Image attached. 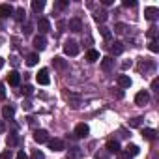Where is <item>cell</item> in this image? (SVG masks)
Masks as SVG:
<instances>
[{
    "mask_svg": "<svg viewBox=\"0 0 159 159\" xmlns=\"http://www.w3.org/2000/svg\"><path fill=\"white\" fill-rule=\"evenodd\" d=\"M64 52H66L67 56H77V54H79V43L73 41V39L66 41V43H64Z\"/></svg>",
    "mask_w": 159,
    "mask_h": 159,
    "instance_id": "6da1fadb",
    "label": "cell"
},
{
    "mask_svg": "<svg viewBox=\"0 0 159 159\" xmlns=\"http://www.w3.org/2000/svg\"><path fill=\"white\" fill-rule=\"evenodd\" d=\"M36 81H38L41 86H47V84L51 83V77H49V69H47V67L39 69V73L36 75Z\"/></svg>",
    "mask_w": 159,
    "mask_h": 159,
    "instance_id": "7a4b0ae2",
    "label": "cell"
},
{
    "mask_svg": "<svg viewBox=\"0 0 159 159\" xmlns=\"http://www.w3.org/2000/svg\"><path fill=\"white\" fill-rule=\"evenodd\" d=\"M47 144H49V148H51L52 152H62V150H64V146H66L62 139H49V140H47Z\"/></svg>",
    "mask_w": 159,
    "mask_h": 159,
    "instance_id": "3957f363",
    "label": "cell"
},
{
    "mask_svg": "<svg viewBox=\"0 0 159 159\" xmlns=\"http://www.w3.org/2000/svg\"><path fill=\"white\" fill-rule=\"evenodd\" d=\"M88 133H90V127L86 124H79L75 127V137L77 139H84V137H88Z\"/></svg>",
    "mask_w": 159,
    "mask_h": 159,
    "instance_id": "277c9868",
    "label": "cell"
},
{
    "mask_svg": "<svg viewBox=\"0 0 159 159\" xmlns=\"http://www.w3.org/2000/svg\"><path fill=\"white\" fill-rule=\"evenodd\" d=\"M34 140H36L38 144H45V142L49 140V133H47L45 129H38V131H34Z\"/></svg>",
    "mask_w": 159,
    "mask_h": 159,
    "instance_id": "5b68a950",
    "label": "cell"
},
{
    "mask_svg": "<svg viewBox=\"0 0 159 159\" xmlns=\"http://www.w3.org/2000/svg\"><path fill=\"white\" fill-rule=\"evenodd\" d=\"M67 26H69L71 32H83V21L79 19V17H73V19L67 23Z\"/></svg>",
    "mask_w": 159,
    "mask_h": 159,
    "instance_id": "8992f818",
    "label": "cell"
},
{
    "mask_svg": "<svg viewBox=\"0 0 159 159\" xmlns=\"http://www.w3.org/2000/svg\"><path fill=\"white\" fill-rule=\"evenodd\" d=\"M148 101H150V94H148L146 90H140V92L135 96V103H137V105H140V107H142V105H146Z\"/></svg>",
    "mask_w": 159,
    "mask_h": 159,
    "instance_id": "52a82bcc",
    "label": "cell"
},
{
    "mask_svg": "<svg viewBox=\"0 0 159 159\" xmlns=\"http://www.w3.org/2000/svg\"><path fill=\"white\" fill-rule=\"evenodd\" d=\"M13 6H10V4H0V19H6V17H10V15H13Z\"/></svg>",
    "mask_w": 159,
    "mask_h": 159,
    "instance_id": "ba28073f",
    "label": "cell"
},
{
    "mask_svg": "<svg viewBox=\"0 0 159 159\" xmlns=\"http://www.w3.org/2000/svg\"><path fill=\"white\" fill-rule=\"evenodd\" d=\"M157 15H159V10H157V8H153V6H150V8H146V10H144V17H146L148 21H155V19H157Z\"/></svg>",
    "mask_w": 159,
    "mask_h": 159,
    "instance_id": "9c48e42d",
    "label": "cell"
},
{
    "mask_svg": "<svg viewBox=\"0 0 159 159\" xmlns=\"http://www.w3.org/2000/svg\"><path fill=\"white\" fill-rule=\"evenodd\" d=\"M66 98H67V101H69V105L71 107H79V105H81V96H79V94H73V92H69V94H66Z\"/></svg>",
    "mask_w": 159,
    "mask_h": 159,
    "instance_id": "30bf717a",
    "label": "cell"
},
{
    "mask_svg": "<svg viewBox=\"0 0 159 159\" xmlns=\"http://www.w3.org/2000/svg\"><path fill=\"white\" fill-rule=\"evenodd\" d=\"M32 45H34L38 51H43V49L47 47V39H45L43 36H36V38H34V41H32Z\"/></svg>",
    "mask_w": 159,
    "mask_h": 159,
    "instance_id": "8fae6325",
    "label": "cell"
},
{
    "mask_svg": "<svg viewBox=\"0 0 159 159\" xmlns=\"http://www.w3.org/2000/svg\"><path fill=\"white\" fill-rule=\"evenodd\" d=\"M114 67V60H112V56H105V58H101V69L103 71H111Z\"/></svg>",
    "mask_w": 159,
    "mask_h": 159,
    "instance_id": "7c38bea8",
    "label": "cell"
},
{
    "mask_svg": "<svg viewBox=\"0 0 159 159\" xmlns=\"http://www.w3.org/2000/svg\"><path fill=\"white\" fill-rule=\"evenodd\" d=\"M8 83H10L11 86H19V83H21V75H19L17 71H10V75H8Z\"/></svg>",
    "mask_w": 159,
    "mask_h": 159,
    "instance_id": "4fadbf2b",
    "label": "cell"
},
{
    "mask_svg": "<svg viewBox=\"0 0 159 159\" xmlns=\"http://www.w3.org/2000/svg\"><path fill=\"white\" fill-rule=\"evenodd\" d=\"M116 81H118V86H120V88H129V86H131V79H129L127 75H118Z\"/></svg>",
    "mask_w": 159,
    "mask_h": 159,
    "instance_id": "5bb4252c",
    "label": "cell"
},
{
    "mask_svg": "<svg viewBox=\"0 0 159 159\" xmlns=\"http://www.w3.org/2000/svg\"><path fill=\"white\" fill-rule=\"evenodd\" d=\"M52 66H54L56 69H67V62H66L62 56H54V58H52Z\"/></svg>",
    "mask_w": 159,
    "mask_h": 159,
    "instance_id": "9a60e30c",
    "label": "cell"
},
{
    "mask_svg": "<svg viewBox=\"0 0 159 159\" xmlns=\"http://www.w3.org/2000/svg\"><path fill=\"white\" fill-rule=\"evenodd\" d=\"M13 114H15V107H13V105H6V107L2 109V118H4V120L13 118Z\"/></svg>",
    "mask_w": 159,
    "mask_h": 159,
    "instance_id": "2e32d148",
    "label": "cell"
},
{
    "mask_svg": "<svg viewBox=\"0 0 159 159\" xmlns=\"http://www.w3.org/2000/svg\"><path fill=\"white\" fill-rule=\"evenodd\" d=\"M38 30H39L41 34L49 32V30H51V23H49L47 19H39V21H38Z\"/></svg>",
    "mask_w": 159,
    "mask_h": 159,
    "instance_id": "e0dca14e",
    "label": "cell"
},
{
    "mask_svg": "<svg viewBox=\"0 0 159 159\" xmlns=\"http://www.w3.org/2000/svg\"><path fill=\"white\" fill-rule=\"evenodd\" d=\"M111 52H112L114 56L122 54V52H124V43H122V41H114V43L111 45Z\"/></svg>",
    "mask_w": 159,
    "mask_h": 159,
    "instance_id": "ac0fdd59",
    "label": "cell"
},
{
    "mask_svg": "<svg viewBox=\"0 0 159 159\" xmlns=\"http://www.w3.org/2000/svg\"><path fill=\"white\" fill-rule=\"evenodd\" d=\"M155 135H157V131L152 129V127H144V129H142V137H144L146 140H155Z\"/></svg>",
    "mask_w": 159,
    "mask_h": 159,
    "instance_id": "d6986e66",
    "label": "cell"
},
{
    "mask_svg": "<svg viewBox=\"0 0 159 159\" xmlns=\"http://www.w3.org/2000/svg\"><path fill=\"white\" fill-rule=\"evenodd\" d=\"M107 150H109L111 153H120V152H122L118 140H109V142H107Z\"/></svg>",
    "mask_w": 159,
    "mask_h": 159,
    "instance_id": "ffe728a7",
    "label": "cell"
},
{
    "mask_svg": "<svg viewBox=\"0 0 159 159\" xmlns=\"http://www.w3.org/2000/svg\"><path fill=\"white\" fill-rule=\"evenodd\" d=\"M6 144H8V148H15V146L19 144V137H17L15 133H10L8 139H6Z\"/></svg>",
    "mask_w": 159,
    "mask_h": 159,
    "instance_id": "44dd1931",
    "label": "cell"
},
{
    "mask_svg": "<svg viewBox=\"0 0 159 159\" xmlns=\"http://www.w3.org/2000/svg\"><path fill=\"white\" fill-rule=\"evenodd\" d=\"M32 10L36 13H41L45 10V2H43V0H32Z\"/></svg>",
    "mask_w": 159,
    "mask_h": 159,
    "instance_id": "7402d4cb",
    "label": "cell"
},
{
    "mask_svg": "<svg viewBox=\"0 0 159 159\" xmlns=\"http://www.w3.org/2000/svg\"><path fill=\"white\" fill-rule=\"evenodd\" d=\"M107 19H109V13H107V11H96V13H94V21H96V23H101V25H103Z\"/></svg>",
    "mask_w": 159,
    "mask_h": 159,
    "instance_id": "603a6c76",
    "label": "cell"
},
{
    "mask_svg": "<svg viewBox=\"0 0 159 159\" xmlns=\"http://www.w3.org/2000/svg\"><path fill=\"white\" fill-rule=\"evenodd\" d=\"M86 60H88V62H98V60H99V52H98L96 49H90V51L86 52Z\"/></svg>",
    "mask_w": 159,
    "mask_h": 159,
    "instance_id": "cb8c5ba5",
    "label": "cell"
},
{
    "mask_svg": "<svg viewBox=\"0 0 159 159\" xmlns=\"http://www.w3.org/2000/svg\"><path fill=\"white\" fill-rule=\"evenodd\" d=\"M38 62H39V54H38V52H30V54L26 56V64H28V66H36Z\"/></svg>",
    "mask_w": 159,
    "mask_h": 159,
    "instance_id": "d4e9b609",
    "label": "cell"
},
{
    "mask_svg": "<svg viewBox=\"0 0 159 159\" xmlns=\"http://www.w3.org/2000/svg\"><path fill=\"white\" fill-rule=\"evenodd\" d=\"M153 67H155V64H153L152 60H148V58H144V60L140 62V69H144V71H146V69H153Z\"/></svg>",
    "mask_w": 159,
    "mask_h": 159,
    "instance_id": "484cf974",
    "label": "cell"
},
{
    "mask_svg": "<svg viewBox=\"0 0 159 159\" xmlns=\"http://www.w3.org/2000/svg\"><path fill=\"white\" fill-rule=\"evenodd\" d=\"M139 152H140V148H139V146H137V144H129V146H127V148H125V153H129V155H131V157H133V155H137V153H139Z\"/></svg>",
    "mask_w": 159,
    "mask_h": 159,
    "instance_id": "4316f807",
    "label": "cell"
},
{
    "mask_svg": "<svg viewBox=\"0 0 159 159\" xmlns=\"http://www.w3.org/2000/svg\"><path fill=\"white\" fill-rule=\"evenodd\" d=\"M13 13H15V21H19V23H21V21L25 19V15H26V11H25V8H17V10H15Z\"/></svg>",
    "mask_w": 159,
    "mask_h": 159,
    "instance_id": "83f0119b",
    "label": "cell"
},
{
    "mask_svg": "<svg viewBox=\"0 0 159 159\" xmlns=\"http://www.w3.org/2000/svg\"><path fill=\"white\" fill-rule=\"evenodd\" d=\"M99 32H101V36H103V39H107V41H111V38H112V34H111V30H109L107 26H101V28H99Z\"/></svg>",
    "mask_w": 159,
    "mask_h": 159,
    "instance_id": "f1b7e54d",
    "label": "cell"
},
{
    "mask_svg": "<svg viewBox=\"0 0 159 159\" xmlns=\"http://www.w3.org/2000/svg\"><path fill=\"white\" fill-rule=\"evenodd\" d=\"M125 30H127V26H125L124 23H116V25H114V32H116V34H124Z\"/></svg>",
    "mask_w": 159,
    "mask_h": 159,
    "instance_id": "f546056e",
    "label": "cell"
},
{
    "mask_svg": "<svg viewBox=\"0 0 159 159\" xmlns=\"http://www.w3.org/2000/svg\"><path fill=\"white\" fill-rule=\"evenodd\" d=\"M140 125H142V118H140V116L129 120V127H140Z\"/></svg>",
    "mask_w": 159,
    "mask_h": 159,
    "instance_id": "4dcf8cb0",
    "label": "cell"
},
{
    "mask_svg": "<svg viewBox=\"0 0 159 159\" xmlns=\"http://www.w3.org/2000/svg\"><path fill=\"white\" fill-rule=\"evenodd\" d=\"M32 159H45V153L41 150H34L32 152Z\"/></svg>",
    "mask_w": 159,
    "mask_h": 159,
    "instance_id": "1f68e13d",
    "label": "cell"
},
{
    "mask_svg": "<svg viewBox=\"0 0 159 159\" xmlns=\"http://www.w3.org/2000/svg\"><path fill=\"white\" fill-rule=\"evenodd\" d=\"M23 32H25V36H28V34H32V23H26V25L23 26Z\"/></svg>",
    "mask_w": 159,
    "mask_h": 159,
    "instance_id": "d6a6232c",
    "label": "cell"
},
{
    "mask_svg": "<svg viewBox=\"0 0 159 159\" xmlns=\"http://www.w3.org/2000/svg\"><path fill=\"white\" fill-rule=\"evenodd\" d=\"M148 47H150V51H152V52H157V51H159V45H157V41H155V39H153V41H150V45H148Z\"/></svg>",
    "mask_w": 159,
    "mask_h": 159,
    "instance_id": "836d02e7",
    "label": "cell"
},
{
    "mask_svg": "<svg viewBox=\"0 0 159 159\" xmlns=\"http://www.w3.org/2000/svg\"><path fill=\"white\" fill-rule=\"evenodd\" d=\"M0 159H11V150H4L0 153Z\"/></svg>",
    "mask_w": 159,
    "mask_h": 159,
    "instance_id": "e575fe53",
    "label": "cell"
},
{
    "mask_svg": "<svg viewBox=\"0 0 159 159\" xmlns=\"http://www.w3.org/2000/svg\"><path fill=\"white\" fill-rule=\"evenodd\" d=\"M23 94H26V96H32V94H34V88H32L30 84H26V86L23 88Z\"/></svg>",
    "mask_w": 159,
    "mask_h": 159,
    "instance_id": "d590c367",
    "label": "cell"
},
{
    "mask_svg": "<svg viewBox=\"0 0 159 159\" xmlns=\"http://www.w3.org/2000/svg\"><path fill=\"white\" fill-rule=\"evenodd\" d=\"M32 107H34V105H32V101H30V99L23 101V109H25V111H32Z\"/></svg>",
    "mask_w": 159,
    "mask_h": 159,
    "instance_id": "8d00e7d4",
    "label": "cell"
},
{
    "mask_svg": "<svg viewBox=\"0 0 159 159\" xmlns=\"http://www.w3.org/2000/svg\"><path fill=\"white\" fill-rule=\"evenodd\" d=\"M124 6H125V8H135L137 2H135V0H124Z\"/></svg>",
    "mask_w": 159,
    "mask_h": 159,
    "instance_id": "74e56055",
    "label": "cell"
},
{
    "mask_svg": "<svg viewBox=\"0 0 159 159\" xmlns=\"http://www.w3.org/2000/svg\"><path fill=\"white\" fill-rule=\"evenodd\" d=\"M155 32H157V28H155V26H152V28L148 30V38H152V41H153V38H155Z\"/></svg>",
    "mask_w": 159,
    "mask_h": 159,
    "instance_id": "f35d334b",
    "label": "cell"
},
{
    "mask_svg": "<svg viewBox=\"0 0 159 159\" xmlns=\"http://www.w3.org/2000/svg\"><path fill=\"white\" fill-rule=\"evenodd\" d=\"M0 99H6V88L2 83H0Z\"/></svg>",
    "mask_w": 159,
    "mask_h": 159,
    "instance_id": "ab89813d",
    "label": "cell"
},
{
    "mask_svg": "<svg viewBox=\"0 0 159 159\" xmlns=\"http://www.w3.org/2000/svg\"><path fill=\"white\" fill-rule=\"evenodd\" d=\"M112 96H114L116 99H122V98H124V92H122V90H116V92L112 90Z\"/></svg>",
    "mask_w": 159,
    "mask_h": 159,
    "instance_id": "60d3db41",
    "label": "cell"
},
{
    "mask_svg": "<svg viewBox=\"0 0 159 159\" xmlns=\"http://www.w3.org/2000/svg\"><path fill=\"white\" fill-rule=\"evenodd\" d=\"M131 66H133V62H131V60H125V62L122 64V69H127V67H131Z\"/></svg>",
    "mask_w": 159,
    "mask_h": 159,
    "instance_id": "b9f144b4",
    "label": "cell"
},
{
    "mask_svg": "<svg viewBox=\"0 0 159 159\" xmlns=\"http://www.w3.org/2000/svg\"><path fill=\"white\" fill-rule=\"evenodd\" d=\"M58 8H60V10L67 8V0H60V2H58Z\"/></svg>",
    "mask_w": 159,
    "mask_h": 159,
    "instance_id": "7bdbcfd3",
    "label": "cell"
},
{
    "mask_svg": "<svg viewBox=\"0 0 159 159\" xmlns=\"http://www.w3.org/2000/svg\"><path fill=\"white\" fill-rule=\"evenodd\" d=\"M118 155H120V159H131V155H129V153H125V152H120Z\"/></svg>",
    "mask_w": 159,
    "mask_h": 159,
    "instance_id": "ee69618b",
    "label": "cell"
},
{
    "mask_svg": "<svg viewBox=\"0 0 159 159\" xmlns=\"http://www.w3.org/2000/svg\"><path fill=\"white\" fill-rule=\"evenodd\" d=\"M157 86H159V81L153 79V81H152V90H157Z\"/></svg>",
    "mask_w": 159,
    "mask_h": 159,
    "instance_id": "f6af8a7d",
    "label": "cell"
},
{
    "mask_svg": "<svg viewBox=\"0 0 159 159\" xmlns=\"http://www.w3.org/2000/svg\"><path fill=\"white\" fill-rule=\"evenodd\" d=\"M17 159H28V155H26L25 152H19V153H17Z\"/></svg>",
    "mask_w": 159,
    "mask_h": 159,
    "instance_id": "bcb514c9",
    "label": "cell"
},
{
    "mask_svg": "<svg viewBox=\"0 0 159 159\" xmlns=\"http://www.w3.org/2000/svg\"><path fill=\"white\" fill-rule=\"evenodd\" d=\"M101 4H103V6H111V4H112V0H101Z\"/></svg>",
    "mask_w": 159,
    "mask_h": 159,
    "instance_id": "7dc6e473",
    "label": "cell"
},
{
    "mask_svg": "<svg viewBox=\"0 0 159 159\" xmlns=\"http://www.w3.org/2000/svg\"><path fill=\"white\" fill-rule=\"evenodd\" d=\"M0 133H4V124L0 122Z\"/></svg>",
    "mask_w": 159,
    "mask_h": 159,
    "instance_id": "c3c4849f",
    "label": "cell"
},
{
    "mask_svg": "<svg viewBox=\"0 0 159 159\" xmlns=\"http://www.w3.org/2000/svg\"><path fill=\"white\" fill-rule=\"evenodd\" d=\"M4 66V58H0V67H2Z\"/></svg>",
    "mask_w": 159,
    "mask_h": 159,
    "instance_id": "681fc988",
    "label": "cell"
}]
</instances>
